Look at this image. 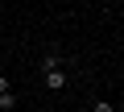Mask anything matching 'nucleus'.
I'll use <instances>...</instances> for the list:
<instances>
[{"mask_svg":"<svg viewBox=\"0 0 124 112\" xmlns=\"http://www.w3.org/2000/svg\"><path fill=\"white\" fill-rule=\"evenodd\" d=\"M4 91H13V87H8V75H0V95H4Z\"/></svg>","mask_w":124,"mask_h":112,"instance_id":"20e7f679","label":"nucleus"},{"mask_svg":"<svg viewBox=\"0 0 124 112\" xmlns=\"http://www.w3.org/2000/svg\"><path fill=\"white\" fill-rule=\"evenodd\" d=\"M95 112H116V104L112 100H95Z\"/></svg>","mask_w":124,"mask_h":112,"instance_id":"7ed1b4c3","label":"nucleus"},{"mask_svg":"<svg viewBox=\"0 0 124 112\" xmlns=\"http://www.w3.org/2000/svg\"><path fill=\"white\" fill-rule=\"evenodd\" d=\"M41 67H46L41 79H46L50 91H62V87H66V71H62V58H58V54H46V62H41Z\"/></svg>","mask_w":124,"mask_h":112,"instance_id":"f257e3e1","label":"nucleus"},{"mask_svg":"<svg viewBox=\"0 0 124 112\" xmlns=\"http://www.w3.org/2000/svg\"><path fill=\"white\" fill-rule=\"evenodd\" d=\"M13 108H17V95L4 91V95H0V112H13Z\"/></svg>","mask_w":124,"mask_h":112,"instance_id":"f03ea898","label":"nucleus"}]
</instances>
